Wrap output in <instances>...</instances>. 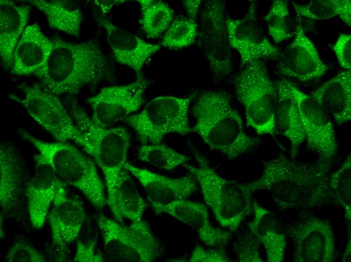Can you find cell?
I'll return each mask as SVG.
<instances>
[{
	"label": "cell",
	"mask_w": 351,
	"mask_h": 262,
	"mask_svg": "<svg viewBox=\"0 0 351 262\" xmlns=\"http://www.w3.org/2000/svg\"><path fill=\"white\" fill-rule=\"evenodd\" d=\"M332 163L299 162L280 155L264 163L261 176L248 183L252 192L268 191L281 211L322 206L331 198L328 179Z\"/></svg>",
	"instance_id": "6da1fadb"
},
{
	"label": "cell",
	"mask_w": 351,
	"mask_h": 262,
	"mask_svg": "<svg viewBox=\"0 0 351 262\" xmlns=\"http://www.w3.org/2000/svg\"><path fill=\"white\" fill-rule=\"evenodd\" d=\"M53 40V48L40 78L41 86L48 91L73 95L86 85L114 79L110 63L95 41Z\"/></svg>",
	"instance_id": "7a4b0ae2"
},
{
	"label": "cell",
	"mask_w": 351,
	"mask_h": 262,
	"mask_svg": "<svg viewBox=\"0 0 351 262\" xmlns=\"http://www.w3.org/2000/svg\"><path fill=\"white\" fill-rule=\"evenodd\" d=\"M195 123L192 132L206 145L233 160L257 147L260 140L247 134L242 119L232 106L230 94L209 90L199 97L193 107Z\"/></svg>",
	"instance_id": "3957f363"
},
{
	"label": "cell",
	"mask_w": 351,
	"mask_h": 262,
	"mask_svg": "<svg viewBox=\"0 0 351 262\" xmlns=\"http://www.w3.org/2000/svg\"><path fill=\"white\" fill-rule=\"evenodd\" d=\"M65 103L82 136L79 145L92 156L104 174L108 199L127 163L130 135L124 127L97 125L73 97H66Z\"/></svg>",
	"instance_id": "277c9868"
},
{
	"label": "cell",
	"mask_w": 351,
	"mask_h": 262,
	"mask_svg": "<svg viewBox=\"0 0 351 262\" xmlns=\"http://www.w3.org/2000/svg\"><path fill=\"white\" fill-rule=\"evenodd\" d=\"M18 133L38 150L36 162L50 166L60 179L79 189L96 209L105 206L104 186L92 159L71 144L41 141L24 129Z\"/></svg>",
	"instance_id": "5b68a950"
},
{
	"label": "cell",
	"mask_w": 351,
	"mask_h": 262,
	"mask_svg": "<svg viewBox=\"0 0 351 262\" xmlns=\"http://www.w3.org/2000/svg\"><path fill=\"white\" fill-rule=\"evenodd\" d=\"M197 166H184L197 181L206 204L221 226L236 232L245 218L253 212L252 191L248 183L228 180L220 176L207 159L194 150Z\"/></svg>",
	"instance_id": "8992f818"
},
{
	"label": "cell",
	"mask_w": 351,
	"mask_h": 262,
	"mask_svg": "<svg viewBox=\"0 0 351 262\" xmlns=\"http://www.w3.org/2000/svg\"><path fill=\"white\" fill-rule=\"evenodd\" d=\"M233 84L238 99L244 108L247 125L258 134L274 137L278 93L264 63L257 60L244 66Z\"/></svg>",
	"instance_id": "52a82bcc"
},
{
	"label": "cell",
	"mask_w": 351,
	"mask_h": 262,
	"mask_svg": "<svg viewBox=\"0 0 351 262\" xmlns=\"http://www.w3.org/2000/svg\"><path fill=\"white\" fill-rule=\"evenodd\" d=\"M194 95L187 97L163 96L150 101L138 113L124 121L135 130L144 144L160 143L170 133L182 135L192 132L188 112Z\"/></svg>",
	"instance_id": "ba28073f"
},
{
	"label": "cell",
	"mask_w": 351,
	"mask_h": 262,
	"mask_svg": "<svg viewBox=\"0 0 351 262\" xmlns=\"http://www.w3.org/2000/svg\"><path fill=\"white\" fill-rule=\"evenodd\" d=\"M97 221L105 251L111 258L125 262H150L160 255V242L142 220L128 226L103 215Z\"/></svg>",
	"instance_id": "9c48e42d"
},
{
	"label": "cell",
	"mask_w": 351,
	"mask_h": 262,
	"mask_svg": "<svg viewBox=\"0 0 351 262\" xmlns=\"http://www.w3.org/2000/svg\"><path fill=\"white\" fill-rule=\"evenodd\" d=\"M23 96H11L30 116L58 142L80 143L82 136L71 115L55 95L38 84L19 86Z\"/></svg>",
	"instance_id": "30bf717a"
},
{
	"label": "cell",
	"mask_w": 351,
	"mask_h": 262,
	"mask_svg": "<svg viewBox=\"0 0 351 262\" xmlns=\"http://www.w3.org/2000/svg\"><path fill=\"white\" fill-rule=\"evenodd\" d=\"M222 1L205 3L201 14L199 44L215 80L224 78L232 71L231 47Z\"/></svg>",
	"instance_id": "8fae6325"
},
{
	"label": "cell",
	"mask_w": 351,
	"mask_h": 262,
	"mask_svg": "<svg viewBox=\"0 0 351 262\" xmlns=\"http://www.w3.org/2000/svg\"><path fill=\"white\" fill-rule=\"evenodd\" d=\"M284 81L297 104L308 149L317 154L318 160L332 163L338 145L331 117L310 95L292 82Z\"/></svg>",
	"instance_id": "7c38bea8"
},
{
	"label": "cell",
	"mask_w": 351,
	"mask_h": 262,
	"mask_svg": "<svg viewBox=\"0 0 351 262\" xmlns=\"http://www.w3.org/2000/svg\"><path fill=\"white\" fill-rule=\"evenodd\" d=\"M137 78L128 85L104 87L87 99L92 110L91 118L95 123L111 127L140 108L144 102L148 82L143 75Z\"/></svg>",
	"instance_id": "4fadbf2b"
},
{
	"label": "cell",
	"mask_w": 351,
	"mask_h": 262,
	"mask_svg": "<svg viewBox=\"0 0 351 262\" xmlns=\"http://www.w3.org/2000/svg\"><path fill=\"white\" fill-rule=\"evenodd\" d=\"M292 242L293 261L332 262L335 257V239L328 221L307 216L286 226Z\"/></svg>",
	"instance_id": "5bb4252c"
},
{
	"label": "cell",
	"mask_w": 351,
	"mask_h": 262,
	"mask_svg": "<svg viewBox=\"0 0 351 262\" xmlns=\"http://www.w3.org/2000/svg\"><path fill=\"white\" fill-rule=\"evenodd\" d=\"M226 24L230 46L238 52L243 67L261 58L279 57L280 50L269 41L258 22L254 2L243 18L226 17Z\"/></svg>",
	"instance_id": "9a60e30c"
},
{
	"label": "cell",
	"mask_w": 351,
	"mask_h": 262,
	"mask_svg": "<svg viewBox=\"0 0 351 262\" xmlns=\"http://www.w3.org/2000/svg\"><path fill=\"white\" fill-rule=\"evenodd\" d=\"M47 218L52 244L65 257L67 245L77 239L86 220L83 203L67 194L65 184L57 191Z\"/></svg>",
	"instance_id": "2e32d148"
},
{
	"label": "cell",
	"mask_w": 351,
	"mask_h": 262,
	"mask_svg": "<svg viewBox=\"0 0 351 262\" xmlns=\"http://www.w3.org/2000/svg\"><path fill=\"white\" fill-rule=\"evenodd\" d=\"M278 72L301 82L319 79L328 68L322 61L315 46L305 34L301 23L297 27L292 42L280 55Z\"/></svg>",
	"instance_id": "e0dca14e"
},
{
	"label": "cell",
	"mask_w": 351,
	"mask_h": 262,
	"mask_svg": "<svg viewBox=\"0 0 351 262\" xmlns=\"http://www.w3.org/2000/svg\"><path fill=\"white\" fill-rule=\"evenodd\" d=\"M151 204L156 214H168L191 227L208 246L222 247L231 238V232L212 224L207 207L200 202L183 199L164 205Z\"/></svg>",
	"instance_id": "ac0fdd59"
},
{
	"label": "cell",
	"mask_w": 351,
	"mask_h": 262,
	"mask_svg": "<svg viewBox=\"0 0 351 262\" xmlns=\"http://www.w3.org/2000/svg\"><path fill=\"white\" fill-rule=\"evenodd\" d=\"M54 47L37 23L26 27L14 51L11 73L18 76L34 75L39 79Z\"/></svg>",
	"instance_id": "d6986e66"
},
{
	"label": "cell",
	"mask_w": 351,
	"mask_h": 262,
	"mask_svg": "<svg viewBox=\"0 0 351 262\" xmlns=\"http://www.w3.org/2000/svg\"><path fill=\"white\" fill-rule=\"evenodd\" d=\"M97 21L105 31L107 41L116 61L132 69L137 77L142 75L144 64L160 48V45L144 41L115 26L105 18H98Z\"/></svg>",
	"instance_id": "ffe728a7"
},
{
	"label": "cell",
	"mask_w": 351,
	"mask_h": 262,
	"mask_svg": "<svg viewBox=\"0 0 351 262\" xmlns=\"http://www.w3.org/2000/svg\"><path fill=\"white\" fill-rule=\"evenodd\" d=\"M65 184L50 166L36 162L34 174L25 190L28 215L34 228L43 226L55 196Z\"/></svg>",
	"instance_id": "44dd1931"
},
{
	"label": "cell",
	"mask_w": 351,
	"mask_h": 262,
	"mask_svg": "<svg viewBox=\"0 0 351 262\" xmlns=\"http://www.w3.org/2000/svg\"><path fill=\"white\" fill-rule=\"evenodd\" d=\"M124 168L141 184L150 203L164 205L187 199L197 187L192 176L168 177L128 162L125 164Z\"/></svg>",
	"instance_id": "7402d4cb"
},
{
	"label": "cell",
	"mask_w": 351,
	"mask_h": 262,
	"mask_svg": "<svg viewBox=\"0 0 351 262\" xmlns=\"http://www.w3.org/2000/svg\"><path fill=\"white\" fill-rule=\"evenodd\" d=\"M338 125L351 120V70L338 73L310 95Z\"/></svg>",
	"instance_id": "603a6c76"
},
{
	"label": "cell",
	"mask_w": 351,
	"mask_h": 262,
	"mask_svg": "<svg viewBox=\"0 0 351 262\" xmlns=\"http://www.w3.org/2000/svg\"><path fill=\"white\" fill-rule=\"evenodd\" d=\"M278 100L274 115L275 132L285 138L290 144V157L295 159L305 141L302 122L297 104L284 79L275 83Z\"/></svg>",
	"instance_id": "cb8c5ba5"
},
{
	"label": "cell",
	"mask_w": 351,
	"mask_h": 262,
	"mask_svg": "<svg viewBox=\"0 0 351 262\" xmlns=\"http://www.w3.org/2000/svg\"><path fill=\"white\" fill-rule=\"evenodd\" d=\"M30 7L10 0L0 1V55L2 65L12 69L15 47L30 16Z\"/></svg>",
	"instance_id": "d4e9b609"
},
{
	"label": "cell",
	"mask_w": 351,
	"mask_h": 262,
	"mask_svg": "<svg viewBox=\"0 0 351 262\" xmlns=\"http://www.w3.org/2000/svg\"><path fill=\"white\" fill-rule=\"evenodd\" d=\"M0 203L4 213L18 204L23 187V174L18 154L10 144L0 147Z\"/></svg>",
	"instance_id": "484cf974"
},
{
	"label": "cell",
	"mask_w": 351,
	"mask_h": 262,
	"mask_svg": "<svg viewBox=\"0 0 351 262\" xmlns=\"http://www.w3.org/2000/svg\"><path fill=\"white\" fill-rule=\"evenodd\" d=\"M107 202L114 219L119 223L123 222L124 219L132 222L142 220L146 207L145 201L125 168Z\"/></svg>",
	"instance_id": "4316f807"
},
{
	"label": "cell",
	"mask_w": 351,
	"mask_h": 262,
	"mask_svg": "<svg viewBox=\"0 0 351 262\" xmlns=\"http://www.w3.org/2000/svg\"><path fill=\"white\" fill-rule=\"evenodd\" d=\"M27 2L45 16L49 26L74 37L79 35L83 15L75 3L63 0H29Z\"/></svg>",
	"instance_id": "83f0119b"
},
{
	"label": "cell",
	"mask_w": 351,
	"mask_h": 262,
	"mask_svg": "<svg viewBox=\"0 0 351 262\" xmlns=\"http://www.w3.org/2000/svg\"><path fill=\"white\" fill-rule=\"evenodd\" d=\"M253 212L254 218L249 224L250 232L254 235L265 249L268 262L284 261L286 246L285 236L278 231L266 219L270 212L261 207L256 208Z\"/></svg>",
	"instance_id": "f1b7e54d"
},
{
	"label": "cell",
	"mask_w": 351,
	"mask_h": 262,
	"mask_svg": "<svg viewBox=\"0 0 351 262\" xmlns=\"http://www.w3.org/2000/svg\"><path fill=\"white\" fill-rule=\"evenodd\" d=\"M292 4L301 17L322 20L338 16L347 25H351L350 0H313L306 5Z\"/></svg>",
	"instance_id": "f546056e"
},
{
	"label": "cell",
	"mask_w": 351,
	"mask_h": 262,
	"mask_svg": "<svg viewBox=\"0 0 351 262\" xmlns=\"http://www.w3.org/2000/svg\"><path fill=\"white\" fill-rule=\"evenodd\" d=\"M328 188L331 199L343 209L345 221L350 228L351 156L349 153L340 166L329 175Z\"/></svg>",
	"instance_id": "4dcf8cb0"
},
{
	"label": "cell",
	"mask_w": 351,
	"mask_h": 262,
	"mask_svg": "<svg viewBox=\"0 0 351 262\" xmlns=\"http://www.w3.org/2000/svg\"><path fill=\"white\" fill-rule=\"evenodd\" d=\"M138 158L156 168L171 171L187 162L190 158L166 145L144 144L139 147Z\"/></svg>",
	"instance_id": "1f68e13d"
},
{
	"label": "cell",
	"mask_w": 351,
	"mask_h": 262,
	"mask_svg": "<svg viewBox=\"0 0 351 262\" xmlns=\"http://www.w3.org/2000/svg\"><path fill=\"white\" fill-rule=\"evenodd\" d=\"M142 29L150 38H158L167 30L172 21L173 10L161 1H153L148 6L141 8Z\"/></svg>",
	"instance_id": "d6a6232c"
},
{
	"label": "cell",
	"mask_w": 351,
	"mask_h": 262,
	"mask_svg": "<svg viewBox=\"0 0 351 262\" xmlns=\"http://www.w3.org/2000/svg\"><path fill=\"white\" fill-rule=\"evenodd\" d=\"M198 25L189 18H178L172 21L162 40V45L181 49L191 45L198 35Z\"/></svg>",
	"instance_id": "836d02e7"
},
{
	"label": "cell",
	"mask_w": 351,
	"mask_h": 262,
	"mask_svg": "<svg viewBox=\"0 0 351 262\" xmlns=\"http://www.w3.org/2000/svg\"><path fill=\"white\" fill-rule=\"evenodd\" d=\"M264 19L266 22L269 34L275 44L287 40L291 36L286 1H274Z\"/></svg>",
	"instance_id": "e575fe53"
},
{
	"label": "cell",
	"mask_w": 351,
	"mask_h": 262,
	"mask_svg": "<svg viewBox=\"0 0 351 262\" xmlns=\"http://www.w3.org/2000/svg\"><path fill=\"white\" fill-rule=\"evenodd\" d=\"M97 221L86 219L76 239V249L74 261L101 262L104 260L100 253L95 252L98 240Z\"/></svg>",
	"instance_id": "d590c367"
},
{
	"label": "cell",
	"mask_w": 351,
	"mask_h": 262,
	"mask_svg": "<svg viewBox=\"0 0 351 262\" xmlns=\"http://www.w3.org/2000/svg\"><path fill=\"white\" fill-rule=\"evenodd\" d=\"M259 244L257 237L250 233H246L234 243V249L238 259L241 262H261Z\"/></svg>",
	"instance_id": "8d00e7d4"
},
{
	"label": "cell",
	"mask_w": 351,
	"mask_h": 262,
	"mask_svg": "<svg viewBox=\"0 0 351 262\" xmlns=\"http://www.w3.org/2000/svg\"><path fill=\"white\" fill-rule=\"evenodd\" d=\"M5 260L9 262H44L45 256L23 240L16 242L8 251Z\"/></svg>",
	"instance_id": "74e56055"
},
{
	"label": "cell",
	"mask_w": 351,
	"mask_h": 262,
	"mask_svg": "<svg viewBox=\"0 0 351 262\" xmlns=\"http://www.w3.org/2000/svg\"><path fill=\"white\" fill-rule=\"evenodd\" d=\"M190 262H228L230 261L225 251L220 247L205 249L197 245L195 247L189 259Z\"/></svg>",
	"instance_id": "f35d334b"
},
{
	"label": "cell",
	"mask_w": 351,
	"mask_h": 262,
	"mask_svg": "<svg viewBox=\"0 0 351 262\" xmlns=\"http://www.w3.org/2000/svg\"><path fill=\"white\" fill-rule=\"evenodd\" d=\"M332 48L340 67L345 70L351 69V36L342 33L338 36Z\"/></svg>",
	"instance_id": "ab89813d"
},
{
	"label": "cell",
	"mask_w": 351,
	"mask_h": 262,
	"mask_svg": "<svg viewBox=\"0 0 351 262\" xmlns=\"http://www.w3.org/2000/svg\"><path fill=\"white\" fill-rule=\"evenodd\" d=\"M183 4L189 18L195 21L202 3L200 0L183 1Z\"/></svg>",
	"instance_id": "60d3db41"
},
{
	"label": "cell",
	"mask_w": 351,
	"mask_h": 262,
	"mask_svg": "<svg viewBox=\"0 0 351 262\" xmlns=\"http://www.w3.org/2000/svg\"><path fill=\"white\" fill-rule=\"evenodd\" d=\"M127 1L115 0V1H96L95 4L98 5L103 13H107L114 6H118L123 4Z\"/></svg>",
	"instance_id": "b9f144b4"
},
{
	"label": "cell",
	"mask_w": 351,
	"mask_h": 262,
	"mask_svg": "<svg viewBox=\"0 0 351 262\" xmlns=\"http://www.w3.org/2000/svg\"><path fill=\"white\" fill-rule=\"evenodd\" d=\"M351 240H350V232H349L348 236V240L345 246L344 254L342 256V261L344 262L350 261L351 257Z\"/></svg>",
	"instance_id": "7bdbcfd3"
}]
</instances>
